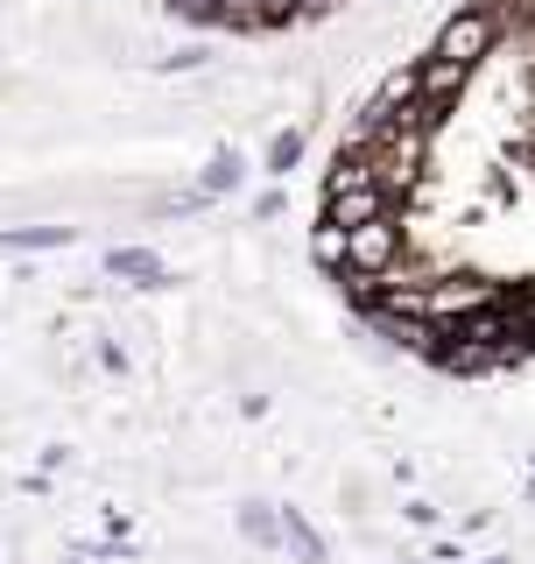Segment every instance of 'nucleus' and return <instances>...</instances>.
Returning a JSON list of instances; mask_svg holds the SVG:
<instances>
[{
    "mask_svg": "<svg viewBox=\"0 0 535 564\" xmlns=\"http://www.w3.org/2000/svg\"><path fill=\"white\" fill-rule=\"evenodd\" d=\"M493 43H501V22H493L487 8H472V14H458V22L437 35V50H430V57H444V64H466V70H472V64L487 57Z\"/></svg>",
    "mask_w": 535,
    "mask_h": 564,
    "instance_id": "nucleus-1",
    "label": "nucleus"
}]
</instances>
